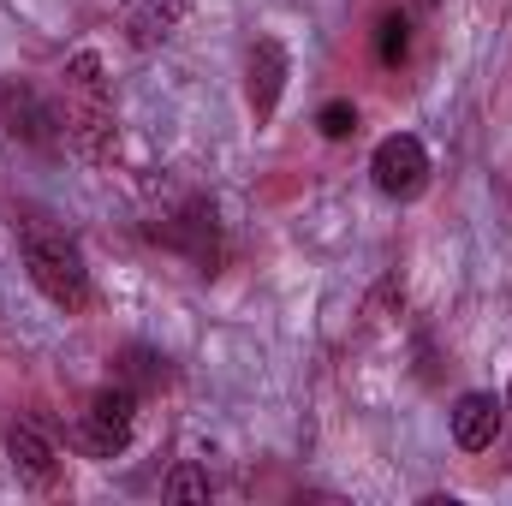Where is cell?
<instances>
[{"instance_id": "obj_13", "label": "cell", "mask_w": 512, "mask_h": 506, "mask_svg": "<svg viewBox=\"0 0 512 506\" xmlns=\"http://www.w3.org/2000/svg\"><path fill=\"white\" fill-rule=\"evenodd\" d=\"M161 495H167V501H209V483L185 465V471H173V477L161 483Z\"/></svg>"}, {"instance_id": "obj_14", "label": "cell", "mask_w": 512, "mask_h": 506, "mask_svg": "<svg viewBox=\"0 0 512 506\" xmlns=\"http://www.w3.org/2000/svg\"><path fill=\"white\" fill-rule=\"evenodd\" d=\"M501 405H507V423H512V387H507V399H501Z\"/></svg>"}, {"instance_id": "obj_9", "label": "cell", "mask_w": 512, "mask_h": 506, "mask_svg": "<svg viewBox=\"0 0 512 506\" xmlns=\"http://www.w3.org/2000/svg\"><path fill=\"white\" fill-rule=\"evenodd\" d=\"M286 48L274 42V36H262L251 48V60H245V96H251V114L256 126H268L274 120V108H280V90H286Z\"/></svg>"}, {"instance_id": "obj_12", "label": "cell", "mask_w": 512, "mask_h": 506, "mask_svg": "<svg viewBox=\"0 0 512 506\" xmlns=\"http://www.w3.org/2000/svg\"><path fill=\"white\" fill-rule=\"evenodd\" d=\"M316 131H322L328 143H346V137L358 131V108H352L346 96H334V102H322V114H316Z\"/></svg>"}, {"instance_id": "obj_3", "label": "cell", "mask_w": 512, "mask_h": 506, "mask_svg": "<svg viewBox=\"0 0 512 506\" xmlns=\"http://www.w3.org/2000/svg\"><path fill=\"white\" fill-rule=\"evenodd\" d=\"M131 429H137V393H131L126 381H114V387H102V393L84 405V417H78V447H84L90 459H120L131 447Z\"/></svg>"}, {"instance_id": "obj_7", "label": "cell", "mask_w": 512, "mask_h": 506, "mask_svg": "<svg viewBox=\"0 0 512 506\" xmlns=\"http://www.w3.org/2000/svg\"><path fill=\"white\" fill-rule=\"evenodd\" d=\"M447 423H453V447L459 453H489L495 435L507 429V405L495 393H459L453 411H447Z\"/></svg>"}, {"instance_id": "obj_11", "label": "cell", "mask_w": 512, "mask_h": 506, "mask_svg": "<svg viewBox=\"0 0 512 506\" xmlns=\"http://www.w3.org/2000/svg\"><path fill=\"white\" fill-rule=\"evenodd\" d=\"M376 54H382V66H405V54H411V18L405 12H387L376 24Z\"/></svg>"}, {"instance_id": "obj_1", "label": "cell", "mask_w": 512, "mask_h": 506, "mask_svg": "<svg viewBox=\"0 0 512 506\" xmlns=\"http://www.w3.org/2000/svg\"><path fill=\"white\" fill-rule=\"evenodd\" d=\"M12 233H18V256H24L36 292H42L54 310L78 316V310L90 304V268H84L78 239H72L66 227H54L48 215H18Z\"/></svg>"}, {"instance_id": "obj_4", "label": "cell", "mask_w": 512, "mask_h": 506, "mask_svg": "<svg viewBox=\"0 0 512 506\" xmlns=\"http://www.w3.org/2000/svg\"><path fill=\"white\" fill-rule=\"evenodd\" d=\"M149 233H155L161 245H173V251L191 256L197 274H215V268H221V221H215V203H209V197H185V203L167 209Z\"/></svg>"}, {"instance_id": "obj_15", "label": "cell", "mask_w": 512, "mask_h": 506, "mask_svg": "<svg viewBox=\"0 0 512 506\" xmlns=\"http://www.w3.org/2000/svg\"><path fill=\"white\" fill-rule=\"evenodd\" d=\"M423 6H435V0H423Z\"/></svg>"}, {"instance_id": "obj_2", "label": "cell", "mask_w": 512, "mask_h": 506, "mask_svg": "<svg viewBox=\"0 0 512 506\" xmlns=\"http://www.w3.org/2000/svg\"><path fill=\"white\" fill-rule=\"evenodd\" d=\"M60 120H66V143L84 161H96V167L114 161V149H120L114 90H108V72H102V60L90 48L66 60V108H60Z\"/></svg>"}, {"instance_id": "obj_10", "label": "cell", "mask_w": 512, "mask_h": 506, "mask_svg": "<svg viewBox=\"0 0 512 506\" xmlns=\"http://www.w3.org/2000/svg\"><path fill=\"white\" fill-rule=\"evenodd\" d=\"M185 6H191V0H137V6H131V18H126L131 48H155V42H167V36L179 30Z\"/></svg>"}, {"instance_id": "obj_8", "label": "cell", "mask_w": 512, "mask_h": 506, "mask_svg": "<svg viewBox=\"0 0 512 506\" xmlns=\"http://www.w3.org/2000/svg\"><path fill=\"white\" fill-rule=\"evenodd\" d=\"M6 459H12V471H18L24 489H54V477H60V453H54L48 429L30 423V417L12 423V435H6Z\"/></svg>"}, {"instance_id": "obj_5", "label": "cell", "mask_w": 512, "mask_h": 506, "mask_svg": "<svg viewBox=\"0 0 512 506\" xmlns=\"http://www.w3.org/2000/svg\"><path fill=\"white\" fill-rule=\"evenodd\" d=\"M0 131L18 137V143H30V149H60V143H66L60 108H54L36 84H24V78H6V84H0Z\"/></svg>"}, {"instance_id": "obj_6", "label": "cell", "mask_w": 512, "mask_h": 506, "mask_svg": "<svg viewBox=\"0 0 512 506\" xmlns=\"http://www.w3.org/2000/svg\"><path fill=\"white\" fill-rule=\"evenodd\" d=\"M370 179H376V191L393 197V203L423 197V185H429V149L411 131H393V137L376 143V155H370Z\"/></svg>"}]
</instances>
